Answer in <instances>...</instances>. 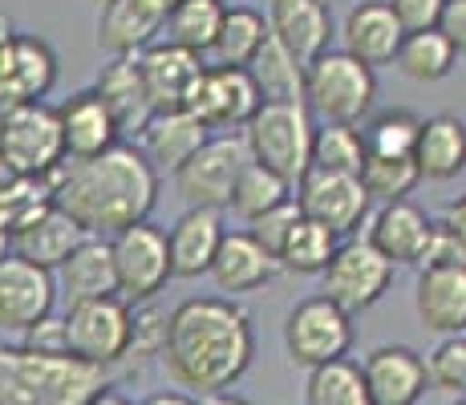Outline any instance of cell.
<instances>
[{"instance_id": "9", "label": "cell", "mask_w": 466, "mask_h": 405, "mask_svg": "<svg viewBox=\"0 0 466 405\" xmlns=\"http://www.w3.org/2000/svg\"><path fill=\"white\" fill-rule=\"evenodd\" d=\"M114 256V288L127 304H147L170 280V256H167V231L158 223L142 219L110 236Z\"/></svg>"}, {"instance_id": "3", "label": "cell", "mask_w": 466, "mask_h": 405, "mask_svg": "<svg viewBox=\"0 0 466 405\" xmlns=\"http://www.w3.org/2000/svg\"><path fill=\"white\" fill-rule=\"evenodd\" d=\"M106 385V369L69 353L45 357L25 345H0V405H86Z\"/></svg>"}, {"instance_id": "8", "label": "cell", "mask_w": 466, "mask_h": 405, "mask_svg": "<svg viewBox=\"0 0 466 405\" xmlns=\"http://www.w3.org/2000/svg\"><path fill=\"white\" fill-rule=\"evenodd\" d=\"M390 284H393V264L361 236H349L345 243H337L333 259L320 272V296H329L349 317L373 309L390 292Z\"/></svg>"}, {"instance_id": "16", "label": "cell", "mask_w": 466, "mask_h": 405, "mask_svg": "<svg viewBox=\"0 0 466 405\" xmlns=\"http://www.w3.org/2000/svg\"><path fill=\"white\" fill-rule=\"evenodd\" d=\"M365 390L373 405H418L426 398V365L422 353L410 345H381L361 361Z\"/></svg>"}, {"instance_id": "32", "label": "cell", "mask_w": 466, "mask_h": 405, "mask_svg": "<svg viewBox=\"0 0 466 405\" xmlns=\"http://www.w3.org/2000/svg\"><path fill=\"white\" fill-rule=\"evenodd\" d=\"M337 243H340L337 231L320 228V223H312L300 215V219L289 228V236L280 239V248H276V264L292 276H320L325 264L333 259Z\"/></svg>"}, {"instance_id": "46", "label": "cell", "mask_w": 466, "mask_h": 405, "mask_svg": "<svg viewBox=\"0 0 466 405\" xmlns=\"http://www.w3.org/2000/svg\"><path fill=\"white\" fill-rule=\"evenodd\" d=\"M138 405H195V398L183 390H158V393H150V398H142Z\"/></svg>"}, {"instance_id": "11", "label": "cell", "mask_w": 466, "mask_h": 405, "mask_svg": "<svg viewBox=\"0 0 466 405\" xmlns=\"http://www.w3.org/2000/svg\"><path fill=\"white\" fill-rule=\"evenodd\" d=\"M284 349H289L292 365L317 369L337 357H349L353 349V317L337 309L329 296H309L284 320Z\"/></svg>"}, {"instance_id": "53", "label": "cell", "mask_w": 466, "mask_h": 405, "mask_svg": "<svg viewBox=\"0 0 466 405\" xmlns=\"http://www.w3.org/2000/svg\"><path fill=\"white\" fill-rule=\"evenodd\" d=\"M97 5H106V0H97Z\"/></svg>"}, {"instance_id": "38", "label": "cell", "mask_w": 466, "mask_h": 405, "mask_svg": "<svg viewBox=\"0 0 466 405\" xmlns=\"http://www.w3.org/2000/svg\"><path fill=\"white\" fill-rule=\"evenodd\" d=\"M284 199H292V183H284L276 170H268V167H259V162L248 158V167L239 170L236 187H231L228 207H231V211H236L244 223H252L256 215L272 211V207L284 203Z\"/></svg>"}, {"instance_id": "31", "label": "cell", "mask_w": 466, "mask_h": 405, "mask_svg": "<svg viewBox=\"0 0 466 405\" xmlns=\"http://www.w3.org/2000/svg\"><path fill=\"white\" fill-rule=\"evenodd\" d=\"M244 69H248V77H252L259 102H300L304 66L272 37V33L264 37V45L252 53V61H248Z\"/></svg>"}, {"instance_id": "52", "label": "cell", "mask_w": 466, "mask_h": 405, "mask_svg": "<svg viewBox=\"0 0 466 405\" xmlns=\"http://www.w3.org/2000/svg\"><path fill=\"white\" fill-rule=\"evenodd\" d=\"M454 405H466V401H462V398H459V401H454Z\"/></svg>"}, {"instance_id": "10", "label": "cell", "mask_w": 466, "mask_h": 405, "mask_svg": "<svg viewBox=\"0 0 466 405\" xmlns=\"http://www.w3.org/2000/svg\"><path fill=\"white\" fill-rule=\"evenodd\" d=\"M66 340L69 357L110 369L127 357L130 345V304L122 296H94L77 300L66 312Z\"/></svg>"}, {"instance_id": "5", "label": "cell", "mask_w": 466, "mask_h": 405, "mask_svg": "<svg viewBox=\"0 0 466 405\" xmlns=\"http://www.w3.org/2000/svg\"><path fill=\"white\" fill-rule=\"evenodd\" d=\"M312 130L317 122L304 102H259L256 114L244 122V147L252 162L276 170L284 183L297 187L309 170Z\"/></svg>"}, {"instance_id": "29", "label": "cell", "mask_w": 466, "mask_h": 405, "mask_svg": "<svg viewBox=\"0 0 466 405\" xmlns=\"http://www.w3.org/2000/svg\"><path fill=\"white\" fill-rule=\"evenodd\" d=\"M163 37V21L138 0H106L97 16V49L110 57H138L147 45Z\"/></svg>"}, {"instance_id": "37", "label": "cell", "mask_w": 466, "mask_h": 405, "mask_svg": "<svg viewBox=\"0 0 466 405\" xmlns=\"http://www.w3.org/2000/svg\"><path fill=\"white\" fill-rule=\"evenodd\" d=\"M365 162V138L361 126L353 122H325L312 130V150L309 167L333 170V175H357Z\"/></svg>"}, {"instance_id": "48", "label": "cell", "mask_w": 466, "mask_h": 405, "mask_svg": "<svg viewBox=\"0 0 466 405\" xmlns=\"http://www.w3.org/2000/svg\"><path fill=\"white\" fill-rule=\"evenodd\" d=\"M86 405H134V401L127 398V393H118V390H114V385H106V390H97V393H94V398H89Z\"/></svg>"}, {"instance_id": "34", "label": "cell", "mask_w": 466, "mask_h": 405, "mask_svg": "<svg viewBox=\"0 0 466 405\" xmlns=\"http://www.w3.org/2000/svg\"><path fill=\"white\" fill-rule=\"evenodd\" d=\"M268 37V21L256 13V8H223V21H219V33H215L208 57L211 66H248L252 53L264 45Z\"/></svg>"}, {"instance_id": "25", "label": "cell", "mask_w": 466, "mask_h": 405, "mask_svg": "<svg viewBox=\"0 0 466 405\" xmlns=\"http://www.w3.org/2000/svg\"><path fill=\"white\" fill-rule=\"evenodd\" d=\"M53 272H57L53 276L57 292L69 304L94 300V296H118V288H114V256L106 236H86Z\"/></svg>"}, {"instance_id": "49", "label": "cell", "mask_w": 466, "mask_h": 405, "mask_svg": "<svg viewBox=\"0 0 466 405\" xmlns=\"http://www.w3.org/2000/svg\"><path fill=\"white\" fill-rule=\"evenodd\" d=\"M138 5L147 8V13H155L158 21H167V13H170V8L178 5V0H138Z\"/></svg>"}, {"instance_id": "27", "label": "cell", "mask_w": 466, "mask_h": 405, "mask_svg": "<svg viewBox=\"0 0 466 405\" xmlns=\"http://www.w3.org/2000/svg\"><path fill=\"white\" fill-rule=\"evenodd\" d=\"M0 86L16 97V102H45L53 86H57V53L49 41L29 37V33H13L5 53V74Z\"/></svg>"}, {"instance_id": "36", "label": "cell", "mask_w": 466, "mask_h": 405, "mask_svg": "<svg viewBox=\"0 0 466 405\" xmlns=\"http://www.w3.org/2000/svg\"><path fill=\"white\" fill-rule=\"evenodd\" d=\"M304 405H373L365 390L361 365L337 357L329 365L309 369V385H304Z\"/></svg>"}, {"instance_id": "33", "label": "cell", "mask_w": 466, "mask_h": 405, "mask_svg": "<svg viewBox=\"0 0 466 405\" xmlns=\"http://www.w3.org/2000/svg\"><path fill=\"white\" fill-rule=\"evenodd\" d=\"M393 66L410 81H418V86H430V81L451 77V69L459 66V53H454V45L438 29H422V33H406L401 37Z\"/></svg>"}, {"instance_id": "12", "label": "cell", "mask_w": 466, "mask_h": 405, "mask_svg": "<svg viewBox=\"0 0 466 405\" xmlns=\"http://www.w3.org/2000/svg\"><path fill=\"white\" fill-rule=\"evenodd\" d=\"M292 191H297L292 199H297L304 219L320 223V228L337 231V236H357L373 211L370 195H365L357 175H333V170L309 167Z\"/></svg>"}, {"instance_id": "14", "label": "cell", "mask_w": 466, "mask_h": 405, "mask_svg": "<svg viewBox=\"0 0 466 405\" xmlns=\"http://www.w3.org/2000/svg\"><path fill=\"white\" fill-rule=\"evenodd\" d=\"M57 304V280L53 272L29 264L21 256L0 259V329L5 332H25L29 324L49 317Z\"/></svg>"}, {"instance_id": "13", "label": "cell", "mask_w": 466, "mask_h": 405, "mask_svg": "<svg viewBox=\"0 0 466 405\" xmlns=\"http://www.w3.org/2000/svg\"><path fill=\"white\" fill-rule=\"evenodd\" d=\"M259 94L244 66H203L199 81L187 94V114H195L208 130H244L256 114Z\"/></svg>"}, {"instance_id": "17", "label": "cell", "mask_w": 466, "mask_h": 405, "mask_svg": "<svg viewBox=\"0 0 466 405\" xmlns=\"http://www.w3.org/2000/svg\"><path fill=\"white\" fill-rule=\"evenodd\" d=\"M268 33L309 66L317 53L333 49V13L329 0H272L268 5Z\"/></svg>"}, {"instance_id": "44", "label": "cell", "mask_w": 466, "mask_h": 405, "mask_svg": "<svg viewBox=\"0 0 466 405\" xmlns=\"http://www.w3.org/2000/svg\"><path fill=\"white\" fill-rule=\"evenodd\" d=\"M385 5L398 16L401 33H422V29H434L438 25V13H442L446 0H385Z\"/></svg>"}, {"instance_id": "47", "label": "cell", "mask_w": 466, "mask_h": 405, "mask_svg": "<svg viewBox=\"0 0 466 405\" xmlns=\"http://www.w3.org/2000/svg\"><path fill=\"white\" fill-rule=\"evenodd\" d=\"M195 405H252V401L239 398V393H231V390H215V393H199Z\"/></svg>"}, {"instance_id": "24", "label": "cell", "mask_w": 466, "mask_h": 405, "mask_svg": "<svg viewBox=\"0 0 466 405\" xmlns=\"http://www.w3.org/2000/svg\"><path fill=\"white\" fill-rule=\"evenodd\" d=\"M138 134H142L138 150L147 155L150 167L175 170L178 162H187L203 147V138H208L211 130L187 110H155L147 122H142Z\"/></svg>"}, {"instance_id": "41", "label": "cell", "mask_w": 466, "mask_h": 405, "mask_svg": "<svg viewBox=\"0 0 466 405\" xmlns=\"http://www.w3.org/2000/svg\"><path fill=\"white\" fill-rule=\"evenodd\" d=\"M426 365V385L438 393H454L462 398L466 390V332H451L434 345V353L422 357Z\"/></svg>"}, {"instance_id": "26", "label": "cell", "mask_w": 466, "mask_h": 405, "mask_svg": "<svg viewBox=\"0 0 466 405\" xmlns=\"http://www.w3.org/2000/svg\"><path fill=\"white\" fill-rule=\"evenodd\" d=\"M414 158L418 175L434 178V183H451L466 170V126L454 114H438V118H422L414 138Z\"/></svg>"}, {"instance_id": "6", "label": "cell", "mask_w": 466, "mask_h": 405, "mask_svg": "<svg viewBox=\"0 0 466 405\" xmlns=\"http://www.w3.org/2000/svg\"><path fill=\"white\" fill-rule=\"evenodd\" d=\"M0 158L21 178H49L66 162L57 110L49 102H16L0 114Z\"/></svg>"}, {"instance_id": "51", "label": "cell", "mask_w": 466, "mask_h": 405, "mask_svg": "<svg viewBox=\"0 0 466 405\" xmlns=\"http://www.w3.org/2000/svg\"><path fill=\"white\" fill-rule=\"evenodd\" d=\"M13 178H16V175H13V167H8V162L0 158V195H5V187L13 183Z\"/></svg>"}, {"instance_id": "50", "label": "cell", "mask_w": 466, "mask_h": 405, "mask_svg": "<svg viewBox=\"0 0 466 405\" xmlns=\"http://www.w3.org/2000/svg\"><path fill=\"white\" fill-rule=\"evenodd\" d=\"M5 256H13V236H8V228L0 223V259Z\"/></svg>"}, {"instance_id": "2", "label": "cell", "mask_w": 466, "mask_h": 405, "mask_svg": "<svg viewBox=\"0 0 466 405\" xmlns=\"http://www.w3.org/2000/svg\"><path fill=\"white\" fill-rule=\"evenodd\" d=\"M53 203L89 236H114L150 219L158 207V170L134 142H114L94 158H66L49 175Z\"/></svg>"}, {"instance_id": "20", "label": "cell", "mask_w": 466, "mask_h": 405, "mask_svg": "<svg viewBox=\"0 0 466 405\" xmlns=\"http://www.w3.org/2000/svg\"><path fill=\"white\" fill-rule=\"evenodd\" d=\"M53 110H57L66 158H94L102 150H110L114 142H122L118 122H114V114L106 110V102L94 89H82V94H74L69 102L53 106Z\"/></svg>"}, {"instance_id": "15", "label": "cell", "mask_w": 466, "mask_h": 405, "mask_svg": "<svg viewBox=\"0 0 466 405\" xmlns=\"http://www.w3.org/2000/svg\"><path fill=\"white\" fill-rule=\"evenodd\" d=\"M208 61L191 49H178L170 41H155L138 53V69H142V86H147L150 110H183L191 86L199 81Z\"/></svg>"}, {"instance_id": "35", "label": "cell", "mask_w": 466, "mask_h": 405, "mask_svg": "<svg viewBox=\"0 0 466 405\" xmlns=\"http://www.w3.org/2000/svg\"><path fill=\"white\" fill-rule=\"evenodd\" d=\"M223 8H228L223 0H178L163 21L167 41L178 45V49H191V53H199V57H208L215 33H219Z\"/></svg>"}, {"instance_id": "40", "label": "cell", "mask_w": 466, "mask_h": 405, "mask_svg": "<svg viewBox=\"0 0 466 405\" xmlns=\"http://www.w3.org/2000/svg\"><path fill=\"white\" fill-rule=\"evenodd\" d=\"M418 118L414 110L406 106H390V110H378L370 118V126L361 130L365 138V155H390V158H410L414 150V138H418Z\"/></svg>"}, {"instance_id": "39", "label": "cell", "mask_w": 466, "mask_h": 405, "mask_svg": "<svg viewBox=\"0 0 466 405\" xmlns=\"http://www.w3.org/2000/svg\"><path fill=\"white\" fill-rule=\"evenodd\" d=\"M357 178H361V187H365V195H370L373 207L393 203V199H410L414 187L422 183L414 158H390V155H365Z\"/></svg>"}, {"instance_id": "43", "label": "cell", "mask_w": 466, "mask_h": 405, "mask_svg": "<svg viewBox=\"0 0 466 405\" xmlns=\"http://www.w3.org/2000/svg\"><path fill=\"white\" fill-rule=\"evenodd\" d=\"M21 345L33 349V353H45V357H66L69 353V340H66V317H41L37 324L21 332Z\"/></svg>"}, {"instance_id": "28", "label": "cell", "mask_w": 466, "mask_h": 405, "mask_svg": "<svg viewBox=\"0 0 466 405\" xmlns=\"http://www.w3.org/2000/svg\"><path fill=\"white\" fill-rule=\"evenodd\" d=\"M86 236L89 231L82 228V223L69 219V215L53 203V207H45L37 219L25 223V228L13 236V256L29 259V264L45 268V272H53V268H57Z\"/></svg>"}, {"instance_id": "23", "label": "cell", "mask_w": 466, "mask_h": 405, "mask_svg": "<svg viewBox=\"0 0 466 405\" xmlns=\"http://www.w3.org/2000/svg\"><path fill=\"white\" fill-rule=\"evenodd\" d=\"M370 215L373 219H370V236L365 239H370L393 268L398 264L418 268V256H422V248L430 239V215L422 207L410 199H393V203H381L378 211H370Z\"/></svg>"}, {"instance_id": "7", "label": "cell", "mask_w": 466, "mask_h": 405, "mask_svg": "<svg viewBox=\"0 0 466 405\" xmlns=\"http://www.w3.org/2000/svg\"><path fill=\"white\" fill-rule=\"evenodd\" d=\"M248 147L244 134L228 130V134H208L203 147L195 150L187 162H178L170 175H175V191L187 207H211L223 211L231 199V187H236L239 170L248 167Z\"/></svg>"}, {"instance_id": "18", "label": "cell", "mask_w": 466, "mask_h": 405, "mask_svg": "<svg viewBox=\"0 0 466 405\" xmlns=\"http://www.w3.org/2000/svg\"><path fill=\"white\" fill-rule=\"evenodd\" d=\"M219 239H223V211H211V207H187V211L167 228L170 280H195V276H208Z\"/></svg>"}, {"instance_id": "19", "label": "cell", "mask_w": 466, "mask_h": 405, "mask_svg": "<svg viewBox=\"0 0 466 405\" xmlns=\"http://www.w3.org/2000/svg\"><path fill=\"white\" fill-rule=\"evenodd\" d=\"M276 272H280L276 256L264 251V243H259L252 231H223L219 248H215V256H211V268H208L215 288L228 296L256 292V288H264Z\"/></svg>"}, {"instance_id": "1", "label": "cell", "mask_w": 466, "mask_h": 405, "mask_svg": "<svg viewBox=\"0 0 466 405\" xmlns=\"http://www.w3.org/2000/svg\"><path fill=\"white\" fill-rule=\"evenodd\" d=\"M256 329L231 296H191L175 304L163 324L158 361L178 390H231L252 369Z\"/></svg>"}, {"instance_id": "4", "label": "cell", "mask_w": 466, "mask_h": 405, "mask_svg": "<svg viewBox=\"0 0 466 405\" xmlns=\"http://www.w3.org/2000/svg\"><path fill=\"white\" fill-rule=\"evenodd\" d=\"M300 102L320 122H361L378 102V74L345 49H325L304 66Z\"/></svg>"}, {"instance_id": "21", "label": "cell", "mask_w": 466, "mask_h": 405, "mask_svg": "<svg viewBox=\"0 0 466 405\" xmlns=\"http://www.w3.org/2000/svg\"><path fill=\"white\" fill-rule=\"evenodd\" d=\"M414 309L422 329L451 337V332H466V264H438L422 268L414 292Z\"/></svg>"}, {"instance_id": "42", "label": "cell", "mask_w": 466, "mask_h": 405, "mask_svg": "<svg viewBox=\"0 0 466 405\" xmlns=\"http://www.w3.org/2000/svg\"><path fill=\"white\" fill-rule=\"evenodd\" d=\"M300 219V207L297 199H284V203H276L272 211H264V215H256L252 223H248V231L264 243V251H272L276 256V248H280V239L289 236V228Z\"/></svg>"}, {"instance_id": "45", "label": "cell", "mask_w": 466, "mask_h": 405, "mask_svg": "<svg viewBox=\"0 0 466 405\" xmlns=\"http://www.w3.org/2000/svg\"><path fill=\"white\" fill-rule=\"evenodd\" d=\"M438 33H442L446 41L454 45V53H466V0H446L442 13H438Z\"/></svg>"}, {"instance_id": "30", "label": "cell", "mask_w": 466, "mask_h": 405, "mask_svg": "<svg viewBox=\"0 0 466 405\" xmlns=\"http://www.w3.org/2000/svg\"><path fill=\"white\" fill-rule=\"evenodd\" d=\"M94 94L106 102V110L114 114L118 130H142V122L150 118V97L142 86L138 57H110L102 66V74L94 81Z\"/></svg>"}, {"instance_id": "22", "label": "cell", "mask_w": 466, "mask_h": 405, "mask_svg": "<svg viewBox=\"0 0 466 405\" xmlns=\"http://www.w3.org/2000/svg\"><path fill=\"white\" fill-rule=\"evenodd\" d=\"M401 37H406V33H401L398 16L390 13L385 0H357V5L345 13V25H340L345 53H353V57L365 61L370 69L393 66Z\"/></svg>"}]
</instances>
